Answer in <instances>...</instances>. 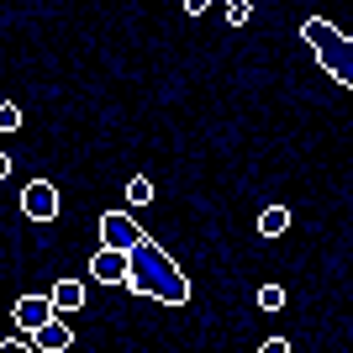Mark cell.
Segmentation results:
<instances>
[{
	"label": "cell",
	"instance_id": "obj_1",
	"mask_svg": "<svg viewBox=\"0 0 353 353\" xmlns=\"http://www.w3.org/2000/svg\"><path fill=\"white\" fill-rule=\"evenodd\" d=\"M101 243L127 253V290L148 295V301H163V306H185V301H190L185 269H179L127 211H105L101 216Z\"/></svg>",
	"mask_w": 353,
	"mask_h": 353
},
{
	"label": "cell",
	"instance_id": "obj_2",
	"mask_svg": "<svg viewBox=\"0 0 353 353\" xmlns=\"http://www.w3.org/2000/svg\"><path fill=\"white\" fill-rule=\"evenodd\" d=\"M301 37H306L311 48H316V59H322V69L338 79L343 90H353V43L343 37L332 21H322V16H311L306 27H301Z\"/></svg>",
	"mask_w": 353,
	"mask_h": 353
},
{
	"label": "cell",
	"instance_id": "obj_3",
	"mask_svg": "<svg viewBox=\"0 0 353 353\" xmlns=\"http://www.w3.org/2000/svg\"><path fill=\"white\" fill-rule=\"evenodd\" d=\"M21 211H27L32 221H53L59 216V185H53V179H32L27 190H21Z\"/></svg>",
	"mask_w": 353,
	"mask_h": 353
},
{
	"label": "cell",
	"instance_id": "obj_4",
	"mask_svg": "<svg viewBox=\"0 0 353 353\" xmlns=\"http://www.w3.org/2000/svg\"><path fill=\"white\" fill-rule=\"evenodd\" d=\"M27 343H32L37 353H69V348H74V332H69V322H63V311H53L37 332H27Z\"/></svg>",
	"mask_w": 353,
	"mask_h": 353
},
{
	"label": "cell",
	"instance_id": "obj_5",
	"mask_svg": "<svg viewBox=\"0 0 353 353\" xmlns=\"http://www.w3.org/2000/svg\"><path fill=\"white\" fill-rule=\"evenodd\" d=\"M90 280L95 285H127V253L121 248H95V259H90Z\"/></svg>",
	"mask_w": 353,
	"mask_h": 353
},
{
	"label": "cell",
	"instance_id": "obj_6",
	"mask_svg": "<svg viewBox=\"0 0 353 353\" xmlns=\"http://www.w3.org/2000/svg\"><path fill=\"white\" fill-rule=\"evenodd\" d=\"M11 316H16V327H21V332H37V327L53 316V301H48V295H21V301L11 306Z\"/></svg>",
	"mask_w": 353,
	"mask_h": 353
},
{
	"label": "cell",
	"instance_id": "obj_7",
	"mask_svg": "<svg viewBox=\"0 0 353 353\" xmlns=\"http://www.w3.org/2000/svg\"><path fill=\"white\" fill-rule=\"evenodd\" d=\"M48 301H53V311H79L85 306V285L79 280H59L53 290H48Z\"/></svg>",
	"mask_w": 353,
	"mask_h": 353
},
{
	"label": "cell",
	"instance_id": "obj_8",
	"mask_svg": "<svg viewBox=\"0 0 353 353\" xmlns=\"http://www.w3.org/2000/svg\"><path fill=\"white\" fill-rule=\"evenodd\" d=\"M290 232V206H264L259 211V237H285Z\"/></svg>",
	"mask_w": 353,
	"mask_h": 353
},
{
	"label": "cell",
	"instance_id": "obj_9",
	"mask_svg": "<svg viewBox=\"0 0 353 353\" xmlns=\"http://www.w3.org/2000/svg\"><path fill=\"white\" fill-rule=\"evenodd\" d=\"M127 201H132V206H148V201H153V179L137 174L132 185H127Z\"/></svg>",
	"mask_w": 353,
	"mask_h": 353
},
{
	"label": "cell",
	"instance_id": "obj_10",
	"mask_svg": "<svg viewBox=\"0 0 353 353\" xmlns=\"http://www.w3.org/2000/svg\"><path fill=\"white\" fill-rule=\"evenodd\" d=\"M21 127V105L16 101H0V132H16Z\"/></svg>",
	"mask_w": 353,
	"mask_h": 353
},
{
	"label": "cell",
	"instance_id": "obj_11",
	"mask_svg": "<svg viewBox=\"0 0 353 353\" xmlns=\"http://www.w3.org/2000/svg\"><path fill=\"white\" fill-rule=\"evenodd\" d=\"M259 306H264V311H280L285 306V285H264V290H259Z\"/></svg>",
	"mask_w": 353,
	"mask_h": 353
},
{
	"label": "cell",
	"instance_id": "obj_12",
	"mask_svg": "<svg viewBox=\"0 0 353 353\" xmlns=\"http://www.w3.org/2000/svg\"><path fill=\"white\" fill-rule=\"evenodd\" d=\"M248 11H253V0H227V21H232V27H243Z\"/></svg>",
	"mask_w": 353,
	"mask_h": 353
},
{
	"label": "cell",
	"instance_id": "obj_13",
	"mask_svg": "<svg viewBox=\"0 0 353 353\" xmlns=\"http://www.w3.org/2000/svg\"><path fill=\"white\" fill-rule=\"evenodd\" d=\"M206 6H211V0H185V16H201Z\"/></svg>",
	"mask_w": 353,
	"mask_h": 353
},
{
	"label": "cell",
	"instance_id": "obj_14",
	"mask_svg": "<svg viewBox=\"0 0 353 353\" xmlns=\"http://www.w3.org/2000/svg\"><path fill=\"white\" fill-rule=\"evenodd\" d=\"M6 174H11V159H6V153H0V179H6Z\"/></svg>",
	"mask_w": 353,
	"mask_h": 353
}]
</instances>
